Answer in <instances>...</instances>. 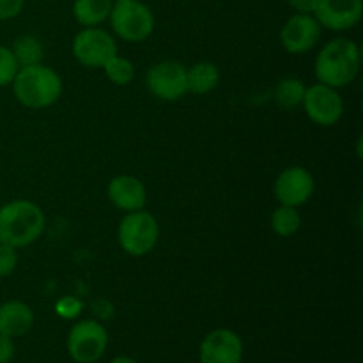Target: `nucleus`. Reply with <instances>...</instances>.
Listing matches in <instances>:
<instances>
[{
    "instance_id": "nucleus-1",
    "label": "nucleus",
    "mask_w": 363,
    "mask_h": 363,
    "mask_svg": "<svg viewBox=\"0 0 363 363\" xmlns=\"http://www.w3.org/2000/svg\"><path fill=\"white\" fill-rule=\"evenodd\" d=\"M360 46L346 38L326 43L315 57L314 73L319 84L340 89L350 85L360 71Z\"/></svg>"
},
{
    "instance_id": "nucleus-2",
    "label": "nucleus",
    "mask_w": 363,
    "mask_h": 363,
    "mask_svg": "<svg viewBox=\"0 0 363 363\" xmlns=\"http://www.w3.org/2000/svg\"><path fill=\"white\" fill-rule=\"evenodd\" d=\"M45 213L35 202L16 199L0 206V243L25 248L35 243L45 230Z\"/></svg>"
},
{
    "instance_id": "nucleus-3",
    "label": "nucleus",
    "mask_w": 363,
    "mask_h": 363,
    "mask_svg": "<svg viewBox=\"0 0 363 363\" xmlns=\"http://www.w3.org/2000/svg\"><path fill=\"white\" fill-rule=\"evenodd\" d=\"M11 85L18 101L34 110L48 108L62 94L60 77L41 62L20 67Z\"/></svg>"
},
{
    "instance_id": "nucleus-4",
    "label": "nucleus",
    "mask_w": 363,
    "mask_h": 363,
    "mask_svg": "<svg viewBox=\"0 0 363 363\" xmlns=\"http://www.w3.org/2000/svg\"><path fill=\"white\" fill-rule=\"evenodd\" d=\"M160 238V223L151 213L138 209L126 213L117 229V240L128 255L144 257L156 247Z\"/></svg>"
},
{
    "instance_id": "nucleus-5",
    "label": "nucleus",
    "mask_w": 363,
    "mask_h": 363,
    "mask_svg": "<svg viewBox=\"0 0 363 363\" xmlns=\"http://www.w3.org/2000/svg\"><path fill=\"white\" fill-rule=\"evenodd\" d=\"M110 23L126 43H142L155 30V14L140 0H113Z\"/></svg>"
},
{
    "instance_id": "nucleus-6",
    "label": "nucleus",
    "mask_w": 363,
    "mask_h": 363,
    "mask_svg": "<svg viewBox=\"0 0 363 363\" xmlns=\"http://www.w3.org/2000/svg\"><path fill=\"white\" fill-rule=\"evenodd\" d=\"M108 333L105 326L92 319L77 323L67 335V351L77 363H94L105 354Z\"/></svg>"
},
{
    "instance_id": "nucleus-7",
    "label": "nucleus",
    "mask_w": 363,
    "mask_h": 363,
    "mask_svg": "<svg viewBox=\"0 0 363 363\" xmlns=\"http://www.w3.org/2000/svg\"><path fill=\"white\" fill-rule=\"evenodd\" d=\"M73 55L82 66L103 67L117 55V43L106 30L98 27H85L73 39Z\"/></svg>"
},
{
    "instance_id": "nucleus-8",
    "label": "nucleus",
    "mask_w": 363,
    "mask_h": 363,
    "mask_svg": "<svg viewBox=\"0 0 363 363\" xmlns=\"http://www.w3.org/2000/svg\"><path fill=\"white\" fill-rule=\"evenodd\" d=\"M145 85L155 98L177 101L188 92L186 67L177 60H162L147 71Z\"/></svg>"
},
{
    "instance_id": "nucleus-9",
    "label": "nucleus",
    "mask_w": 363,
    "mask_h": 363,
    "mask_svg": "<svg viewBox=\"0 0 363 363\" xmlns=\"http://www.w3.org/2000/svg\"><path fill=\"white\" fill-rule=\"evenodd\" d=\"M301 105L308 119L319 126H335L344 113V101L339 91L319 82L307 87Z\"/></svg>"
},
{
    "instance_id": "nucleus-10",
    "label": "nucleus",
    "mask_w": 363,
    "mask_h": 363,
    "mask_svg": "<svg viewBox=\"0 0 363 363\" xmlns=\"http://www.w3.org/2000/svg\"><path fill=\"white\" fill-rule=\"evenodd\" d=\"M323 27L314 14H293L280 30V41L289 53L301 55L314 48L321 39Z\"/></svg>"
},
{
    "instance_id": "nucleus-11",
    "label": "nucleus",
    "mask_w": 363,
    "mask_h": 363,
    "mask_svg": "<svg viewBox=\"0 0 363 363\" xmlns=\"http://www.w3.org/2000/svg\"><path fill=\"white\" fill-rule=\"evenodd\" d=\"M314 177L303 167H289L282 170L273 184V194L282 206H303L314 194Z\"/></svg>"
},
{
    "instance_id": "nucleus-12",
    "label": "nucleus",
    "mask_w": 363,
    "mask_h": 363,
    "mask_svg": "<svg viewBox=\"0 0 363 363\" xmlns=\"http://www.w3.org/2000/svg\"><path fill=\"white\" fill-rule=\"evenodd\" d=\"M314 16L319 25L328 30H350L360 23L363 2L362 0H319Z\"/></svg>"
},
{
    "instance_id": "nucleus-13",
    "label": "nucleus",
    "mask_w": 363,
    "mask_h": 363,
    "mask_svg": "<svg viewBox=\"0 0 363 363\" xmlns=\"http://www.w3.org/2000/svg\"><path fill=\"white\" fill-rule=\"evenodd\" d=\"M241 358L243 342L233 330H213L202 340L201 363H241Z\"/></svg>"
},
{
    "instance_id": "nucleus-14",
    "label": "nucleus",
    "mask_w": 363,
    "mask_h": 363,
    "mask_svg": "<svg viewBox=\"0 0 363 363\" xmlns=\"http://www.w3.org/2000/svg\"><path fill=\"white\" fill-rule=\"evenodd\" d=\"M108 199L121 211H138L145 208L147 191L140 179L135 176H116L108 183Z\"/></svg>"
},
{
    "instance_id": "nucleus-15",
    "label": "nucleus",
    "mask_w": 363,
    "mask_h": 363,
    "mask_svg": "<svg viewBox=\"0 0 363 363\" xmlns=\"http://www.w3.org/2000/svg\"><path fill=\"white\" fill-rule=\"evenodd\" d=\"M34 325V312L27 303L11 300L0 305V333L6 337H21Z\"/></svg>"
},
{
    "instance_id": "nucleus-16",
    "label": "nucleus",
    "mask_w": 363,
    "mask_h": 363,
    "mask_svg": "<svg viewBox=\"0 0 363 363\" xmlns=\"http://www.w3.org/2000/svg\"><path fill=\"white\" fill-rule=\"evenodd\" d=\"M220 82V71L213 62L202 60L186 69V87L188 92L194 94H208L216 89Z\"/></svg>"
},
{
    "instance_id": "nucleus-17",
    "label": "nucleus",
    "mask_w": 363,
    "mask_h": 363,
    "mask_svg": "<svg viewBox=\"0 0 363 363\" xmlns=\"http://www.w3.org/2000/svg\"><path fill=\"white\" fill-rule=\"evenodd\" d=\"M113 0H74L73 16L84 27H98L112 13Z\"/></svg>"
},
{
    "instance_id": "nucleus-18",
    "label": "nucleus",
    "mask_w": 363,
    "mask_h": 363,
    "mask_svg": "<svg viewBox=\"0 0 363 363\" xmlns=\"http://www.w3.org/2000/svg\"><path fill=\"white\" fill-rule=\"evenodd\" d=\"M301 227V215L293 206H282L273 211L272 215V229L277 236L291 238L296 234Z\"/></svg>"
},
{
    "instance_id": "nucleus-19",
    "label": "nucleus",
    "mask_w": 363,
    "mask_h": 363,
    "mask_svg": "<svg viewBox=\"0 0 363 363\" xmlns=\"http://www.w3.org/2000/svg\"><path fill=\"white\" fill-rule=\"evenodd\" d=\"M11 50H13L20 67L39 64L43 60V45L34 35H21V38H18Z\"/></svg>"
},
{
    "instance_id": "nucleus-20",
    "label": "nucleus",
    "mask_w": 363,
    "mask_h": 363,
    "mask_svg": "<svg viewBox=\"0 0 363 363\" xmlns=\"http://www.w3.org/2000/svg\"><path fill=\"white\" fill-rule=\"evenodd\" d=\"M305 91H307V87H305V84L300 78H286L277 87L275 98L279 105H282L284 108H293V106L301 105Z\"/></svg>"
},
{
    "instance_id": "nucleus-21",
    "label": "nucleus",
    "mask_w": 363,
    "mask_h": 363,
    "mask_svg": "<svg viewBox=\"0 0 363 363\" xmlns=\"http://www.w3.org/2000/svg\"><path fill=\"white\" fill-rule=\"evenodd\" d=\"M101 69L105 71L106 78L116 85H130L135 78L133 62L119 55H113Z\"/></svg>"
},
{
    "instance_id": "nucleus-22",
    "label": "nucleus",
    "mask_w": 363,
    "mask_h": 363,
    "mask_svg": "<svg viewBox=\"0 0 363 363\" xmlns=\"http://www.w3.org/2000/svg\"><path fill=\"white\" fill-rule=\"evenodd\" d=\"M18 69H20V64H18L13 50L0 45V87L13 84Z\"/></svg>"
},
{
    "instance_id": "nucleus-23",
    "label": "nucleus",
    "mask_w": 363,
    "mask_h": 363,
    "mask_svg": "<svg viewBox=\"0 0 363 363\" xmlns=\"http://www.w3.org/2000/svg\"><path fill=\"white\" fill-rule=\"evenodd\" d=\"M18 266V252L14 247L0 243V279L9 277Z\"/></svg>"
},
{
    "instance_id": "nucleus-24",
    "label": "nucleus",
    "mask_w": 363,
    "mask_h": 363,
    "mask_svg": "<svg viewBox=\"0 0 363 363\" xmlns=\"http://www.w3.org/2000/svg\"><path fill=\"white\" fill-rule=\"evenodd\" d=\"M84 303L74 296H64L55 303V312L64 319H74L80 315Z\"/></svg>"
},
{
    "instance_id": "nucleus-25",
    "label": "nucleus",
    "mask_w": 363,
    "mask_h": 363,
    "mask_svg": "<svg viewBox=\"0 0 363 363\" xmlns=\"http://www.w3.org/2000/svg\"><path fill=\"white\" fill-rule=\"evenodd\" d=\"M25 0H0V20H13L23 11Z\"/></svg>"
},
{
    "instance_id": "nucleus-26",
    "label": "nucleus",
    "mask_w": 363,
    "mask_h": 363,
    "mask_svg": "<svg viewBox=\"0 0 363 363\" xmlns=\"http://www.w3.org/2000/svg\"><path fill=\"white\" fill-rule=\"evenodd\" d=\"M13 358H14L13 339L0 333V363H9Z\"/></svg>"
},
{
    "instance_id": "nucleus-27",
    "label": "nucleus",
    "mask_w": 363,
    "mask_h": 363,
    "mask_svg": "<svg viewBox=\"0 0 363 363\" xmlns=\"http://www.w3.org/2000/svg\"><path fill=\"white\" fill-rule=\"evenodd\" d=\"M319 0H289V6L300 14H314Z\"/></svg>"
},
{
    "instance_id": "nucleus-28",
    "label": "nucleus",
    "mask_w": 363,
    "mask_h": 363,
    "mask_svg": "<svg viewBox=\"0 0 363 363\" xmlns=\"http://www.w3.org/2000/svg\"><path fill=\"white\" fill-rule=\"evenodd\" d=\"M92 312L98 319H110L113 315V305L106 300H98L92 303Z\"/></svg>"
},
{
    "instance_id": "nucleus-29",
    "label": "nucleus",
    "mask_w": 363,
    "mask_h": 363,
    "mask_svg": "<svg viewBox=\"0 0 363 363\" xmlns=\"http://www.w3.org/2000/svg\"><path fill=\"white\" fill-rule=\"evenodd\" d=\"M110 363H137V362L131 360V358H128V357H117V358H113Z\"/></svg>"
}]
</instances>
